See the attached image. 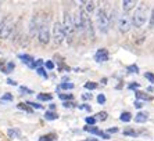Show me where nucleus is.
<instances>
[{"label": "nucleus", "instance_id": "32", "mask_svg": "<svg viewBox=\"0 0 154 141\" xmlns=\"http://www.w3.org/2000/svg\"><path fill=\"white\" fill-rule=\"evenodd\" d=\"M97 102H99V104H104V102H106V95L104 94L97 95Z\"/></svg>", "mask_w": 154, "mask_h": 141}, {"label": "nucleus", "instance_id": "10", "mask_svg": "<svg viewBox=\"0 0 154 141\" xmlns=\"http://www.w3.org/2000/svg\"><path fill=\"white\" fill-rule=\"evenodd\" d=\"M94 60L97 62H106L108 60V50L107 49H99L94 54Z\"/></svg>", "mask_w": 154, "mask_h": 141}, {"label": "nucleus", "instance_id": "33", "mask_svg": "<svg viewBox=\"0 0 154 141\" xmlns=\"http://www.w3.org/2000/svg\"><path fill=\"white\" fill-rule=\"evenodd\" d=\"M38 75H42V76H43V78H45V79L47 78V74H46V70L43 69L42 67H40V68H38Z\"/></svg>", "mask_w": 154, "mask_h": 141}, {"label": "nucleus", "instance_id": "38", "mask_svg": "<svg viewBox=\"0 0 154 141\" xmlns=\"http://www.w3.org/2000/svg\"><path fill=\"white\" fill-rule=\"evenodd\" d=\"M118 131V127H110V129H107V134L108 133H117Z\"/></svg>", "mask_w": 154, "mask_h": 141}, {"label": "nucleus", "instance_id": "29", "mask_svg": "<svg viewBox=\"0 0 154 141\" xmlns=\"http://www.w3.org/2000/svg\"><path fill=\"white\" fill-rule=\"evenodd\" d=\"M26 104H28V105L31 106V108H36V110H42V108H43V106L40 105V104H36V102H31V101H28Z\"/></svg>", "mask_w": 154, "mask_h": 141}, {"label": "nucleus", "instance_id": "36", "mask_svg": "<svg viewBox=\"0 0 154 141\" xmlns=\"http://www.w3.org/2000/svg\"><path fill=\"white\" fill-rule=\"evenodd\" d=\"M133 105H135V108L140 110V108L143 106V102H142V101H135V104H133Z\"/></svg>", "mask_w": 154, "mask_h": 141}, {"label": "nucleus", "instance_id": "44", "mask_svg": "<svg viewBox=\"0 0 154 141\" xmlns=\"http://www.w3.org/2000/svg\"><path fill=\"white\" fill-rule=\"evenodd\" d=\"M54 108H56V105H54V104H51V105H50V111H53Z\"/></svg>", "mask_w": 154, "mask_h": 141}, {"label": "nucleus", "instance_id": "12", "mask_svg": "<svg viewBox=\"0 0 154 141\" xmlns=\"http://www.w3.org/2000/svg\"><path fill=\"white\" fill-rule=\"evenodd\" d=\"M82 8L88 13V14H90V13H93V11L96 10V3H94V2H83Z\"/></svg>", "mask_w": 154, "mask_h": 141}, {"label": "nucleus", "instance_id": "25", "mask_svg": "<svg viewBox=\"0 0 154 141\" xmlns=\"http://www.w3.org/2000/svg\"><path fill=\"white\" fill-rule=\"evenodd\" d=\"M60 100H63V101H72V100H74V95L72 94H60Z\"/></svg>", "mask_w": 154, "mask_h": 141}, {"label": "nucleus", "instance_id": "7", "mask_svg": "<svg viewBox=\"0 0 154 141\" xmlns=\"http://www.w3.org/2000/svg\"><path fill=\"white\" fill-rule=\"evenodd\" d=\"M65 39L64 29H63V24L60 21H56L53 25V43L54 46H61Z\"/></svg>", "mask_w": 154, "mask_h": 141}, {"label": "nucleus", "instance_id": "26", "mask_svg": "<svg viewBox=\"0 0 154 141\" xmlns=\"http://www.w3.org/2000/svg\"><path fill=\"white\" fill-rule=\"evenodd\" d=\"M6 101H13V95L10 93H6V94L0 98V102H6Z\"/></svg>", "mask_w": 154, "mask_h": 141}, {"label": "nucleus", "instance_id": "17", "mask_svg": "<svg viewBox=\"0 0 154 141\" xmlns=\"http://www.w3.org/2000/svg\"><path fill=\"white\" fill-rule=\"evenodd\" d=\"M51 98H53V95L49 94V93H40V94H38V100L39 101H51Z\"/></svg>", "mask_w": 154, "mask_h": 141}, {"label": "nucleus", "instance_id": "40", "mask_svg": "<svg viewBox=\"0 0 154 141\" xmlns=\"http://www.w3.org/2000/svg\"><path fill=\"white\" fill-rule=\"evenodd\" d=\"M150 28H154V10L151 13V18H150Z\"/></svg>", "mask_w": 154, "mask_h": 141}, {"label": "nucleus", "instance_id": "45", "mask_svg": "<svg viewBox=\"0 0 154 141\" xmlns=\"http://www.w3.org/2000/svg\"><path fill=\"white\" fill-rule=\"evenodd\" d=\"M85 141H97L96 138H88V140H85Z\"/></svg>", "mask_w": 154, "mask_h": 141}, {"label": "nucleus", "instance_id": "43", "mask_svg": "<svg viewBox=\"0 0 154 141\" xmlns=\"http://www.w3.org/2000/svg\"><path fill=\"white\" fill-rule=\"evenodd\" d=\"M7 83H8V85H11V86H15V85H17V83H15L14 80H11V79H7Z\"/></svg>", "mask_w": 154, "mask_h": 141}, {"label": "nucleus", "instance_id": "4", "mask_svg": "<svg viewBox=\"0 0 154 141\" xmlns=\"http://www.w3.org/2000/svg\"><path fill=\"white\" fill-rule=\"evenodd\" d=\"M79 18H81V25H82V32L88 33L90 36V39H93L94 31H93V24H92V20H90V15L81 7L79 10Z\"/></svg>", "mask_w": 154, "mask_h": 141}, {"label": "nucleus", "instance_id": "16", "mask_svg": "<svg viewBox=\"0 0 154 141\" xmlns=\"http://www.w3.org/2000/svg\"><path fill=\"white\" fill-rule=\"evenodd\" d=\"M18 58H20V60H22V62L28 64L29 67L33 64V58L31 56H28V54H20V56H18Z\"/></svg>", "mask_w": 154, "mask_h": 141}, {"label": "nucleus", "instance_id": "14", "mask_svg": "<svg viewBox=\"0 0 154 141\" xmlns=\"http://www.w3.org/2000/svg\"><path fill=\"white\" fill-rule=\"evenodd\" d=\"M56 140H57V134L56 133H49L39 137V141H56Z\"/></svg>", "mask_w": 154, "mask_h": 141}, {"label": "nucleus", "instance_id": "31", "mask_svg": "<svg viewBox=\"0 0 154 141\" xmlns=\"http://www.w3.org/2000/svg\"><path fill=\"white\" fill-rule=\"evenodd\" d=\"M144 78H146L147 80H150L151 83H154V74H151V72H146V74H144Z\"/></svg>", "mask_w": 154, "mask_h": 141}, {"label": "nucleus", "instance_id": "2", "mask_svg": "<svg viewBox=\"0 0 154 141\" xmlns=\"http://www.w3.org/2000/svg\"><path fill=\"white\" fill-rule=\"evenodd\" d=\"M63 29H64L65 39L68 42V44H72V40L75 38V26H74V21H72V14L68 10L64 11V21H63Z\"/></svg>", "mask_w": 154, "mask_h": 141}, {"label": "nucleus", "instance_id": "11", "mask_svg": "<svg viewBox=\"0 0 154 141\" xmlns=\"http://www.w3.org/2000/svg\"><path fill=\"white\" fill-rule=\"evenodd\" d=\"M136 2L135 0H124L122 2V8H124V13H129L135 6H136Z\"/></svg>", "mask_w": 154, "mask_h": 141}, {"label": "nucleus", "instance_id": "9", "mask_svg": "<svg viewBox=\"0 0 154 141\" xmlns=\"http://www.w3.org/2000/svg\"><path fill=\"white\" fill-rule=\"evenodd\" d=\"M36 36H38L39 43H42V44H47V43L50 42V29H49V24H47V21L39 28L38 35Z\"/></svg>", "mask_w": 154, "mask_h": 141}, {"label": "nucleus", "instance_id": "24", "mask_svg": "<svg viewBox=\"0 0 154 141\" xmlns=\"http://www.w3.org/2000/svg\"><path fill=\"white\" fill-rule=\"evenodd\" d=\"M124 134L125 136H132V137H137L139 136V133L135 130H132V129H126V130H124Z\"/></svg>", "mask_w": 154, "mask_h": 141}, {"label": "nucleus", "instance_id": "19", "mask_svg": "<svg viewBox=\"0 0 154 141\" xmlns=\"http://www.w3.org/2000/svg\"><path fill=\"white\" fill-rule=\"evenodd\" d=\"M107 112H106V111H101V112H97L96 113V116H94V119L96 120H100V122H103V120H106L107 119Z\"/></svg>", "mask_w": 154, "mask_h": 141}, {"label": "nucleus", "instance_id": "8", "mask_svg": "<svg viewBox=\"0 0 154 141\" xmlns=\"http://www.w3.org/2000/svg\"><path fill=\"white\" fill-rule=\"evenodd\" d=\"M132 26V17L129 15V13H122V14L118 15V29L122 33L129 32V29Z\"/></svg>", "mask_w": 154, "mask_h": 141}, {"label": "nucleus", "instance_id": "15", "mask_svg": "<svg viewBox=\"0 0 154 141\" xmlns=\"http://www.w3.org/2000/svg\"><path fill=\"white\" fill-rule=\"evenodd\" d=\"M147 119H149V115L144 112H139L136 116H135V122H136V123H144Z\"/></svg>", "mask_w": 154, "mask_h": 141}, {"label": "nucleus", "instance_id": "13", "mask_svg": "<svg viewBox=\"0 0 154 141\" xmlns=\"http://www.w3.org/2000/svg\"><path fill=\"white\" fill-rule=\"evenodd\" d=\"M135 95H136L137 101H139V100H144V101H151V100H153V95L147 94V93H143V92H136Z\"/></svg>", "mask_w": 154, "mask_h": 141}, {"label": "nucleus", "instance_id": "35", "mask_svg": "<svg viewBox=\"0 0 154 141\" xmlns=\"http://www.w3.org/2000/svg\"><path fill=\"white\" fill-rule=\"evenodd\" d=\"M46 68H47V69H53V68H54V62H53V61H46Z\"/></svg>", "mask_w": 154, "mask_h": 141}, {"label": "nucleus", "instance_id": "20", "mask_svg": "<svg viewBox=\"0 0 154 141\" xmlns=\"http://www.w3.org/2000/svg\"><path fill=\"white\" fill-rule=\"evenodd\" d=\"M7 134L11 138H14V137H20V136H21V131L18 130V129H8Z\"/></svg>", "mask_w": 154, "mask_h": 141}, {"label": "nucleus", "instance_id": "5", "mask_svg": "<svg viewBox=\"0 0 154 141\" xmlns=\"http://www.w3.org/2000/svg\"><path fill=\"white\" fill-rule=\"evenodd\" d=\"M14 31V22L10 17H4L2 21H0V39H8Z\"/></svg>", "mask_w": 154, "mask_h": 141}, {"label": "nucleus", "instance_id": "3", "mask_svg": "<svg viewBox=\"0 0 154 141\" xmlns=\"http://www.w3.org/2000/svg\"><path fill=\"white\" fill-rule=\"evenodd\" d=\"M149 7L147 4H140L139 7L135 10L132 15V25L135 28H142L144 25V22L147 21V17H149Z\"/></svg>", "mask_w": 154, "mask_h": 141}, {"label": "nucleus", "instance_id": "27", "mask_svg": "<svg viewBox=\"0 0 154 141\" xmlns=\"http://www.w3.org/2000/svg\"><path fill=\"white\" fill-rule=\"evenodd\" d=\"M61 88H63V90H69V88H74V83H69V82H67V83H61Z\"/></svg>", "mask_w": 154, "mask_h": 141}, {"label": "nucleus", "instance_id": "18", "mask_svg": "<svg viewBox=\"0 0 154 141\" xmlns=\"http://www.w3.org/2000/svg\"><path fill=\"white\" fill-rule=\"evenodd\" d=\"M45 118H46L47 120H56V119H58V115L56 112H53V111H47V112L45 113Z\"/></svg>", "mask_w": 154, "mask_h": 141}, {"label": "nucleus", "instance_id": "28", "mask_svg": "<svg viewBox=\"0 0 154 141\" xmlns=\"http://www.w3.org/2000/svg\"><path fill=\"white\" fill-rule=\"evenodd\" d=\"M128 72H131V74H137V72H139V68H137V65H129Z\"/></svg>", "mask_w": 154, "mask_h": 141}, {"label": "nucleus", "instance_id": "41", "mask_svg": "<svg viewBox=\"0 0 154 141\" xmlns=\"http://www.w3.org/2000/svg\"><path fill=\"white\" fill-rule=\"evenodd\" d=\"M79 108H81V110H86V111H90V110H92V108H90L89 105H86V104H83V105H79Z\"/></svg>", "mask_w": 154, "mask_h": 141}, {"label": "nucleus", "instance_id": "22", "mask_svg": "<svg viewBox=\"0 0 154 141\" xmlns=\"http://www.w3.org/2000/svg\"><path fill=\"white\" fill-rule=\"evenodd\" d=\"M119 119H121L122 122H129V120L132 119V115H131V112H122Z\"/></svg>", "mask_w": 154, "mask_h": 141}, {"label": "nucleus", "instance_id": "34", "mask_svg": "<svg viewBox=\"0 0 154 141\" xmlns=\"http://www.w3.org/2000/svg\"><path fill=\"white\" fill-rule=\"evenodd\" d=\"M139 86H140L139 83H136V82H133V83H131V85H129L128 87H129V90H135V88H137Z\"/></svg>", "mask_w": 154, "mask_h": 141}, {"label": "nucleus", "instance_id": "21", "mask_svg": "<svg viewBox=\"0 0 154 141\" xmlns=\"http://www.w3.org/2000/svg\"><path fill=\"white\" fill-rule=\"evenodd\" d=\"M18 108H20V110H22V111H25V112H32V108H31V106L28 105V104H26V102H20V104H18Z\"/></svg>", "mask_w": 154, "mask_h": 141}, {"label": "nucleus", "instance_id": "39", "mask_svg": "<svg viewBox=\"0 0 154 141\" xmlns=\"http://www.w3.org/2000/svg\"><path fill=\"white\" fill-rule=\"evenodd\" d=\"M90 98H92V95H90L89 93H86V94H82V100H83V101H85V100L88 101V100H90Z\"/></svg>", "mask_w": 154, "mask_h": 141}, {"label": "nucleus", "instance_id": "1", "mask_svg": "<svg viewBox=\"0 0 154 141\" xmlns=\"http://www.w3.org/2000/svg\"><path fill=\"white\" fill-rule=\"evenodd\" d=\"M114 18V11L108 13L107 8L104 6H99L96 10V22H97V28L101 33H107L110 31L111 26V21Z\"/></svg>", "mask_w": 154, "mask_h": 141}, {"label": "nucleus", "instance_id": "30", "mask_svg": "<svg viewBox=\"0 0 154 141\" xmlns=\"http://www.w3.org/2000/svg\"><path fill=\"white\" fill-rule=\"evenodd\" d=\"M86 123H88V126H93V124L96 123V119H94V116L86 118Z\"/></svg>", "mask_w": 154, "mask_h": 141}, {"label": "nucleus", "instance_id": "23", "mask_svg": "<svg viewBox=\"0 0 154 141\" xmlns=\"http://www.w3.org/2000/svg\"><path fill=\"white\" fill-rule=\"evenodd\" d=\"M97 83H94V82H86L85 83V88H88V90H94V88H97Z\"/></svg>", "mask_w": 154, "mask_h": 141}, {"label": "nucleus", "instance_id": "37", "mask_svg": "<svg viewBox=\"0 0 154 141\" xmlns=\"http://www.w3.org/2000/svg\"><path fill=\"white\" fill-rule=\"evenodd\" d=\"M20 90H21L22 93H26V94H32V90H29V88H26V87H20Z\"/></svg>", "mask_w": 154, "mask_h": 141}, {"label": "nucleus", "instance_id": "42", "mask_svg": "<svg viewBox=\"0 0 154 141\" xmlns=\"http://www.w3.org/2000/svg\"><path fill=\"white\" fill-rule=\"evenodd\" d=\"M72 105H75V104H72L71 101H65L64 102V106H65V108H69V106H72Z\"/></svg>", "mask_w": 154, "mask_h": 141}, {"label": "nucleus", "instance_id": "6", "mask_svg": "<svg viewBox=\"0 0 154 141\" xmlns=\"http://www.w3.org/2000/svg\"><path fill=\"white\" fill-rule=\"evenodd\" d=\"M46 21H47V18L46 17H42V14H39V13L33 14V17L31 18V22H29V35H31V36L38 35L39 28Z\"/></svg>", "mask_w": 154, "mask_h": 141}]
</instances>
